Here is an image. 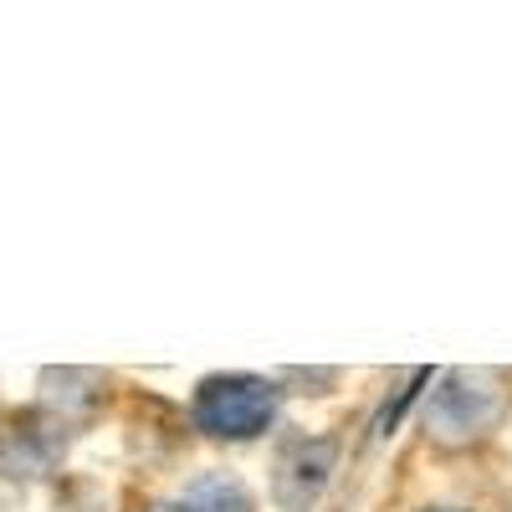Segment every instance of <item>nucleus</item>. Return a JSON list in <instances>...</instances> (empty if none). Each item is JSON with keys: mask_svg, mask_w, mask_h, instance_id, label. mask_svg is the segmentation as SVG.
Here are the masks:
<instances>
[{"mask_svg": "<svg viewBox=\"0 0 512 512\" xmlns=\"http://www.w3.org/2000/svg\"><path fill=\"white\" fill-rule=\"evenodd\" d=\"M159 512H256V502H251V492L236 477H195Z\"/></svg>", "mask_w": 512, "mask_h": 512, "instance_id": "39448f33", "label": "nucleus"}, {"mask_svg": "<svg viewBox=\"0 0 512 512\" xmlns=\"http://www.w3.org/2000/svg\"><path fill=\"white\" fill-rule=\"evenodd\" d=\"M507 379L497 369H451L425 405V436L436 446L487 441L507 415Z\"/></svg>", "mask_w": 512, "mask_h": 512, "instance_id": "f257e3e1", "label": "nucleus"}, {"mask_svg": "<svg viewBox=\"0 0 512 512\" xmlns=\"http://www.w3.org/2000/svg\"><path fill=\"white\" fill-rule=\"evenodd\" d=\"M190 415L216 441H251L277 420V384L256 374H216L195 390Z\"/></svg>", "mask_w": 512, "mask_h": 512, "instance_id": "f03ea898", "label": "nucleus"}, {"mask_svg": "<svg viewBox=\"0 0 512 512\" xmlns=\"http://www.w3.org/2000/svg\"><path fill=\"white\" fill-rule=\"evenodd\" d=\"M103 395V374L98 369H47L41 374V410H52L72 420L77 410H88Z\"/></svg>", "mask_w": 512, "mask_h": 512, "instance_id": "423d86ee", "label": "nucleus"}, {"mask_svg": "<svg viewBox=\"0 0 512 512\" xmlns=\"http://www.w3.org/2000/svg\"><path fill=\"white\" fill-rule=\"evenodd\" d=\"M72 441V420L52 415V410H26V415H11L6 431H0V472L6 477H47L52 466L62 461Z\"/></svg>", "mask_w": 512, "mask_h": 512, "instance_id": "7ed1b4c3", "label": "nucleus"}, {"mask_svg": "<svg viewBox=\"0 0 512 512\" xmlns=\"http://www.w3.org/2000/svg\"><path fill=\"white\" fill-rule=\"evenodd\" d=\"M333 456H338V441H333V436L287 441L282 456H277V477H272L277 507H282V512H308V507L318 502V492L328 487Z\"/></svg>", "mask_w": 512, "mask_h": 512, "instance_id": "20e7f679", "label": "nucleus"}]
</instances>
